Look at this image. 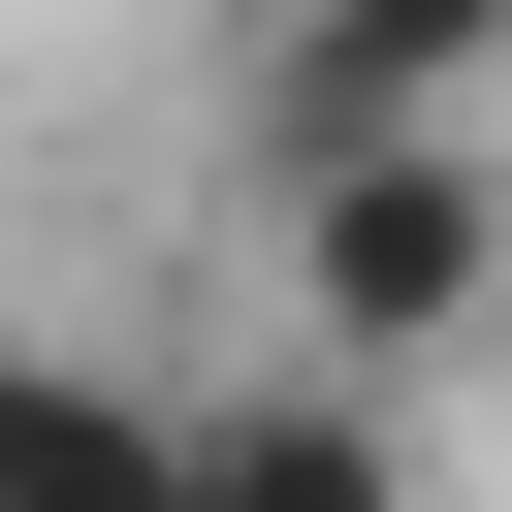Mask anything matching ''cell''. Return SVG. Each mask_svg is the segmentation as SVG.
Returning <instances> with one entry per match:
<instances>
[{
	"mask_svg": "<svg viewBox=\"0 0 512 512\" xmlns=\"http://www.w3.org/2000/svg\"><path fill=\"white\" fill-rule=\"evenodd\" d=\"M288 352L320 384H448V352H512V128H352V160H288Z\"/></svg>",
	"mask_w": 512,
	"mask_h": 512,
	"instance_id": "obj_1",
	"label": "cell"
},
{
	"mask_svg": "<svg viewBox=\"0 0 512 512\" xmlns=\"http://www.w3.org/2000/svg\"><path fill=\"white\" fill-rule=\"evenodd\" d=\"M352 128H512V0H256V160Z\"/></svg>",
	"mask_w": 512,
	"mask_h": 512,
	"instance_id": "obj_2",
	"label": "cell"
},
{
	"mask_svg": "<svg viewBox=\"0 0 512 512\" xmlns=\"http://www.w3.org/2000/svg\"><path fill=\"white\" fill-rule=\"evenodd\" d=\"M160 512H416V416L384 384H160Z\"/></svg>",
	"mask_w": 512,
	"mask_h": 512,
	"instance_id": "obj_3",
	"label": "cell"
},
{
	"mask_svg": "<svg viewBox=\"0 0 512 512\" xmlns=\"http://www.w3.org/2000/svg\"><path fill=\"white\" fill-rule=\"evenodd\" d=\"M0 512H160V384L64 352V320H0Z\"/></svg>",
	"mask_w": 512,
	"mask_h": 512,
	"instance_id": "obj_4",
	"label": "cell"
}]
</instances>
